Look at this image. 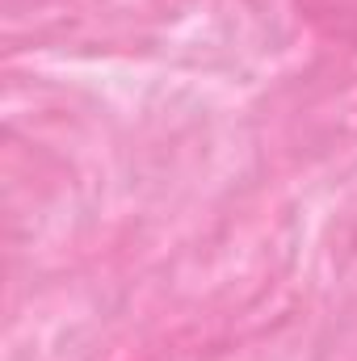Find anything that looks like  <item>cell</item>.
I'll list each match as a JSON object with an SVG mask.
<instances>
[{"mask_svg": "<svg viewBox=\"0 0 357 361\" xmlns=\"http://www.w3.org/2000/svg\"><path fill=\"white\" fill-rule=\"evenodd\" d=\"M307 13L315 21H328L332 34L341 38H353V21H357V0H307Z\"/></svg>", "mask_w": 357, "mask_h": 361, "instance_id": "obj_1", "label": "cell"}]
</instances>
